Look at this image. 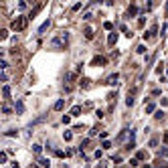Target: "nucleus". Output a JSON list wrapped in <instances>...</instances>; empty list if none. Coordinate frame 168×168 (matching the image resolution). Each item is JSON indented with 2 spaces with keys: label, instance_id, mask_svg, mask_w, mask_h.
Segmentation results:
<instances>
[{
  "label": "nucleus",
  "instance_id": "nucleus-19",
  "mask_svg": "<svg viewBox=\"0 0 168 168\" xmlns=\"http://www.w3.org/2000/svg\"><path fill=\"white\" fill-rule=\"evenodd\" d=\"M16 112H18V113H23V112H24V105H23V101H16Z\"/></svg>",
  "mask_w": 168,
  "mask_h": 168
},
{
  "label": "nucleus",
  "instance_id": "nucleus-9",
  "mask_svg": "<svg viewBox=\"0 0 168 168\" xmlns=\"http://www.w3.org/2000/svg\"><path fill=\"white\" fill-rule=\"evenodd\" d=\"M107 43H110V47H113L115 43H118V34L112 33V34H110V39H107Z\"/></svg>",
  "mask_w": 168,
  "mask_h": 168
},
{
  "label": "nucleus",
  "instance_id": "nucleus-21",
  "mask_svg": "<svg viewBox=\"0 0 168 168\" xmlns=\"http://www.w3.org/2000/svg\"><path fill=\"white\" fill-rule=\"evenodd\" d=\"M103 28H105V31H112V28H113V24L110 23V20H105V23H103Z\"/></svg>",
  "mask_w": 168,
  "mask_h": 168
},
{
  "label": "nucleus",
  "instance_id": "nucleus-35",
  "mask_svg": "<svg viewBox=\"0 0 168 168\" xmlns=\"http://www.w3.org/2000/svg\"><path fill=\"white\" fill-rule=\"evenodd\" d=\"M71 122V115H63V123H69Z\"/></svg>",
  "mask_w": 168,
  "mask_h": 168
},
{
  "label": "nucleus",
  "instance_id": "nucleus-20",
  "mask_svg": "<svg viewBox=\"0 0 168 168\" xmlns=\"http://www.w3.org/2000/svg\"><path fill=\"white\" fill-rule=\"evenodd\" d=\"M4 136H18V130H6Z\"/></svg>",
  "mask_w": 168,
  "mask_h": 168
},
{
  "label": "nucleus",
  "instance_id": "nucleus-23",
  "mask_svg": "<svg viewBox=\"0 0 168 168\" xmlns=\"http://www.w3.org/2000/svg\"><path fill=\"white\" fill-rule=\"evenodd\" d=\"M6 37H8V31H4V28H2V31H0V41H4Z\"/></svg>",
  "mask_w": 168,
  "mask_h": 168
},
{
  "label": "nucleus",
  "instance_id": "nucleus-13",
  "mask_svg": "<svg viewBox=\"0 0 168 168\" xmlns=\"http://www.w3.org/2000/svg\"><path fill=\"white\" fill-rule=\"evenodd\" d=\"M49 24H51V20H45V23L41 24V28H39V34H43L47 31V28H49Z\"/></svg>",
  "mask_w": 168,
  "mask_h": 168
},
{
  "label": "nucleus",
  "instance_id": "nucleus-14",
  "mask_svg": "<svg viewBox=\"0 0 168 168\" xmlns=\"http://www.w3.org/2000/svg\"><path fill=\"white\" fill-rule=\"evenodd\" d=\"M45 120H47V113H45V115H41V118H37V120H34V122H33V123H31V128H34V126H37V123H41V122H45Z\"/></svg>",
  "mask_w": 168,
  "mask_h": 168
},
{
  "label": "nucleus",
  "instance_id": "nucleus-12",
  "mask_svg": "<svg viewBox=\"0 0 168 168\" xmlns=\"http://www.w3.org/2000/svg\"><path fill=\"white\" fill-rule=\"evenodd\" d=\"M71 115H73V118H75V115H81V107H79V105H73V107H71Z\"/></svg>",
  "mask_w": 168,
  "mask_h": 168
},
{
  "label": "nucleus",
  "instance_id": "nucleus-1",
  "mask_svg": "<svg viewBox=\"0 0 168 168\" xmlns=\"http://www.w3.org/2000/svg\"><path fill=\"white\" fill-rule=\"evenodd\" d=\"M69 43V34L67 33H61L59 37H55L53 41H51V49H55V51H63Z\"/></svg>",
  "mask_w": 168,
  "mask_h": 168
},
{
  "label": "nucleus",
  "instance_id": "nucleus-36",
  "mask_svg": "<svg viewBox=\"0 0 168 168\" xmlns=\"http://www.w3.org/2000/svg\"><path fill=\"white\" fill-rule=\"evenodd\" d=\"M97 168H107V162H101V164H99Z\"/></svg>",
  "mask_w": 168,
  "mask_h": 168
},
{
  "label": "nucleus",
  "instance_id": "nucleus-2",
  "mask_svg": "<svg viewBox=\"0 0 168 168\" xmlns=\"http://www.w3.org/2000/svg\"><path fill=\"white\" fill-rule=\"evenodd\" d=\"M26 24H28V16H16V18L12 20L10 28L18 33V31H24V28H26Z\"/></svg>",
  "mask_w": 168,
  "mask_h": 168
},
{
  "label": "nucleus",
  "instance_id": "nucleus-15",
  "mask_svg": "<svg viewBox=\"0 0 168 168\" xmlns=\"http://www.w3.org/2000/svg\"><path fill=\"white\" fill-rule=\"evenodd\" d=\"M63 107H65V101H63V99H59V101L55 103V110H57V112H61Z\"/></svg>",
  "mask_w": 168,
  "mask_h": 168
},
{
  "label": "nucleus",
  "instance_id": "nucleus-29",
  "mask_svg": "<svg viewBox=\"0 0 168 168\" xmlns=\"http://www.w3.org/2000/svg\"><path fill=\"white\" fill-rule=\"evenodd\" d=\"M101 148H103V150H110V148H112V144H110V142H103V144H101Z\"/></svg>",
  "mask_w": 168,
  "mask_h": 168
},
{
  "label": "nucleus",
  "instance_id": "nucleus-31",
  "mask_svg": "<svg viewBox=\"0 0 168 168\" xmlns=\"http://www.w3.org/2000/svg\"><path fill=\"white\" fill-rule=\"evenodd\" d=\"M144 23H146V18H144V16H142V18H140V20H138V26H140V28H142V26H144Z\"/></svg>",
  "mask_w": 168,
  "mask_h": 168
},
{
  "label": "nucleus",
  "instance_id": "nucleus-28",
  "mask_svg": "<svg viewBox=\"0 0 168 168\" xmlns=\"http://www.w3.org/2000/svg\"><path fill=\"white\" fill-rule=\"evenodd\" d=\"M150 146H152V148H156V146H158V138H152V140H150Z\"/></svg>",
  "mask_w": 168,
  "mask_h": 168
},
{
  "label": "nucleus",
  "instance_id": "nucleus-38",
  "mask_svg": "<svg viewBox=\"0 0 168 168\" xmlns=\"http://www.w3.org/2000/svg\"><path fill=\"white\" fill-rule=\"evenodd\" d=\"M162 168H168V164H162Z\"/></svg>",
  "mask_w": 168,
  "mask_h": 168
},
{
  "label": "nucleus",
  "instance_id": "nucleus-27",
  "mask_svg": "<svg viewBox=\"0 0 168 168\" xmlns=\"http://www.w3.org/2000/svg\"><path fill=\"white\" fill-rule=\"evenodd\" d=\"M112 162H113V164H120V162H122V156H113Z\"/></svg>",
  "mask_w": 168,
  "mask_h": 168
},
{
  "label": "nucleus",
  "instance_id": "nucleus-3",
  "mask_svg": "<svg viewBox=\"0 0 168 168\" xmlns=\"http://www.w3.org/2000/svg\"><path fill=\"white\" fill-rule=\"evenodd\" d=\"M91 65H93V67H105V65H107V57L95 55L93 57V61H91Z\"/></svg>",
  "mask_w": 168,
  "mask_h": 168
},
{
  "label": "nucleus",
  "instance_id": "nucleus-37",
  "mask_svg": "<svg viewBox=\"0 0 168 168\" xmlns=\"http://www.w3.org/2000/svg\"><path fill=\"white\" fill-rule=\"evenodd\" d=\"M142 168H152V166H150V164H144V166H142Z\"/></svg>",
  "mask_w": 168,
  "mask_h": 168
},
{
  "label": "nucleus",
  "instance_id": "nucleus-26",
  "mask_svg": "<svg viewBox=\"0 0 168 168\" xmlns=\"http://www.w3.org/2000/svg\"><path fill=\"white\" fill-rule=\"evenodd\" d=\"M138 162H140L138 158H132V160H130V166H132V168H134V166H138Z\"/></svg>",
  "mask_w": 168,
  "mask_h": 168
},
{
  "label": "nucleus",
  "instance_id": "nucleus-11",
  "mask_svg": "<svg viewBox=\"0 0 168 168\" xmlns=\"http://www.w3.org/2000/svg\"><path fill=\"white\" fill-rule=\"evenodd\" d=\"M81 87H83V89H89L91 87V79H87V77L81 79Z\"/></svg>",
  "mask_w": 168,
  "mask_h": 168
},
{
  "label": "nucleus",
  "instance_id": "nucleus-22",
  "mask_svg": "<svg viewBox=\"0 0 168 168\" xmlns=\"http://www.w3.org/2000/svg\"><path fill=\"white\" fill-rule=\"evenodd\" d=\"M2 113H6V115H8V113H12L10 105H2Z\"/></svg>",
  "mask_w": 168,
  "mask_h": 168
},
{
  "label": "nucleus",
  "instance_id": "nucleus-6",
  "mask_svg": "<svg viewBox=\"0 0 168 168\" xmlns=\"http://www.w3.org/2000/svg\"><path fill=\"white\" fill-rule=\"evenodd\" d=\"M83 37H85L87 41H91V39H93V28H91V26H85V28H83Z\"/></svg>",
  "mask_w": 168,
  "mask_h": 168
},
{
  "label": "nucleus",
  "instance_id": "nucleus-17",
  "mask_svg": "<svg viewBox=\"0 0 168 168\" xmlns=\"http://www.w3.org/2000/svg\"><path fill=\"white\" fill-rule=\"evenodd\" d=\"M33 152H34V154H37V156H41V152H43V148H41V146H39V144H34V146H33Z\"/></svg>",
  "mask_w": 168,
  "mask_h": 168
},
{
  "label": "nucleus",
  "instance_id": "nucleus-5",
  "mask_svg": "<svg viewBox=\"0 0 168 168\" xmlns=\"http://www.w3.org/2000/svg\"><path fill=\"white\" fill-rule=\"evenodd\" d=\"M136 14H138V6H136V4H130V6H128V10H126V16H130V18H132V16H136Z\"/></svg>",
  "mask_w": 168,
  "mask_h": 168
},
{
  "label": "nucleus",
  "instance_id": "nucleus-32",
  "mask_svg": "<svg viewBox=\"0 0 168 168\" xmlns=\"http://www.w3.org/2000/svg\"><path fill=\"white\" fill-rule=\"evenodd\" d=\"M136 51H138V53H146V47H144V45H140L138 49H136Z\"/></svg>",
  "mask_w": 168,
  "mask_h": 168
},
{
  "label": "nucleus",
  "instance_id": "nucleus-10",
  "mask_svg": "<svg viewBox=\"0 0 168 168\" xmlns=\"http://www.w3.org/2000/svg\"><path fill=\"white\" fill-rule=\"evenodd\" d=\"M136 158H138V160H148V152H146V150H140V152L136 154Z\"/></svg>",
  "mask_w": 168,
  "mask_h": 168
},
{
  "label": "nucleus",
  "instance_id": "nucleus-7",
  "mask_svg": "<svg viewBox=\"0 0 168 168\" xmlns=\"http://www.w3.org/2000/svg\"><path fill=\"white\" fill-rule=\"evenodd\" d=\"M118 79H120V75H118V73H113V75H110V77H107V81H105V83L115 85V83H118Z\"/></svg>",
  "mask_w": 168,
  "mask_h": 168
},
{
  "label": "nucleus",
  "instance_id": "nucleus-30",
  "mask_svg": "<svg viewBox=\"0 0 168 168\" xmlns=\"http://www.w3.org/2000/svg\"><path fill=\"white\" fill-rule=\"evenodd\" d=\"M162 140H164V146H168V132H164V136H162Z\"/></svg>",
  "mask_w": 168,
  "mask_h": 168
},
{
  "label": "nucleus",
  "instance_id": "nucleus-4",
  "mask_svg": "<svg viewBox=\"0 0 168 168\" xmlns=\"http://www.w3.org/2000/svg\"><path fill=\"white\" fill-rule=\"evenodd\" d=\"M156 31H158V26L154 24V26H152L148 33H144V41H150V39H154V37H156Z\"/></svg>",
  "mask_w": 168,
  "mask_h": 168
},
{
  "label": "nucleus",
  "instance_id": "nucleus-8",
  "mask_svg": "<svg viewBox=\"0 0 168 168\" xmlns=\"http://www.w3.org/2000/svg\"><path fill=\"white\" fill-rule=\"evenodd\" d=\"M2 95H4V101L10 99V87H8V85H4V87H2Z\"/></svg>",
  "mask_w": 168,
  "mask_h": 168
},
{
  "label": "nucleus",
  "instance_id": "nucleus-24",
  "mask_svg": "<svg viewBox=\"0 0 168 168\" xmlns=\"http://www.w3.org/2000/svg\"><path fill=\"white\" fill-rule=\"evenodd\" d=\"M6 158H8V154H6V152H2V154H0V164H4V162H6Z\"/></svg>",
  "mask_w": 168,
  "mask_h": 168
},
{
  "label": "nucleus",
  "instance_id": "nucleus-25",
  "mask_svg": "<svg viewBox=\"0 0 168 168\" xmlns=\"http://www.w3.org/2000/svg\"><path fill=\"white\" fill-rule=\"evenodd\" d=\"M154 112V105H152V103H148V105H146V113H152Z\"/></svg>",
  "mask_w": 168,
  "mask_h": 168
},
{
  "label": "nucleus",
  "instance_id": "nucleus-34",
  "mask_svg": "<svg viewBox=\"0 0 168 168\" xmlns=\"http://www.w3.org/2000/svg\"><path fill=\"white\" fill-rule=\"evenodd\" d=\"M154 118H156V120H162V118H164V112H158Z\"/></svg>",
  "mask_w": 168,
  "mask_h": 168
},
{
  "label": "nucleus",
  "instance_id": "nucleus-18",
  "mask_svg": "<svg viewBox=\"0 0 168 168\" xmlns=\"http://www.w3.org/2000/svg\"><path fill=\"white\" fill-rule=\"evenodd\" d=\"M63 138H65V142H69V140H71V138H73V132H63Z\"/></svg>",
  "mask_w": 168,
  "mask_h": 168
},
{
  "label": "nucleus",
  "instance_id": "nucleus-16",
  "mask_svg": "<svg viewBox=\"0 0 168 168\" xmlns=\"http://www.w3.org/2000/svg\"><path fill=\"white\" fill-rule=\"evenodd\" d=\"M39 164H41L43 168H49V166H51V162H49V160H45V158H39Z\"/></svg>",
  "mask_w": 168,
  "mask_h": 168
},
{
  "label": "nucleus",
  "instance_id": "nucleus-33",
  "mask_svg": "<svg viewBox=\"0 0 168 168\" xmlns=\"http://www.w3.org/2000/svg\"><path fill=\"white\" fill-rule=\"evenodd\" d=\"M55 156H57V158H63V156H65V152H61V150H57V152H55Z\"/></svg>",
  "mask_w": 168,
  "mask_h": 168
}]
</instances>
